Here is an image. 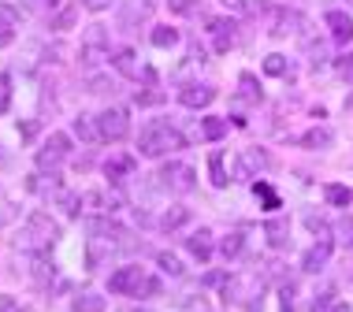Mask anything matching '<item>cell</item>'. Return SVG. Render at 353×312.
I'll list each match as a JSON object with an SVG mask.
<instances>
[{"label":"cell","instance_id":"1","mask_svg":"<svg viewBox=\"0 0 353 312\" xmlns=\"http://www.w3.org/2000/svg\"><path fill=\"white\" fill-rule=\"evenodd\" d=\"M138 149H141V156H171V153H179V149H186V138L179 134L171 123L164 119H152L141 127V134H138Z\"/></svg>","mask_w":353,"mask_h":312},{"label":"cell","instance_id":"2","mask_svg":"<svg viewBox=\"0 0 353 312\" xmlns=\"http://www.w3.org/2000/svg\"><path fill=\"white\" fill-rule=\"evenodd\" d=\"M60 242V223L52 220V216H45V212H30V220H26V227H23V234H19V253H49L52 245Z\"/></svg>","mask_w":353,"mask_h":312},{"label":"cell","instance_id":"3","mask_svg":"<svg viewBox=\"0 0 353 312\" xmlns=\"http://www.w3.org/2000/svg\"><path fill=\"white\" fill-rule=\"evenodd\" d=\"M108 287H112V294H134V298H141V294H160V282L157 279H149L141 268H119V271H112V279H108Z\"/></svg>","mask_w":353,"mask_h":312},{"label":"cell","instance_id":"4","mask_svg":"<svg viewBox=\"0 0 353 312\" xmlns=\"http://www.w3.org/2000/svg\"><path fill=\"white\" fill-rule=\"evenodd\" d=\"M108 49H112V37H108V26H101V23H93V26H85L82 30V49H79V56H82V63H101L104 56H108Z\"/></svg>","mask_w":353,"mask_h":312},{"label":"cell","instance_id":"5","mask_svg":"<svg viewBox=\"0 0 353 312\" xmlns=\"http://www.w3.org/2000/svg\"><path fill=\"white\" fill-rule=\"evenodd\" d=\"M68 156H71V138L60 134V130H52V134L41 141V149H37V167H41V171H56Z\"/></svg>","mask_w":353,"mask_h":312},{"label":"cell","instance_id":"6","mask_svg":"<svg viewBox=\"0 0 353 312\" xmlns=\"http://www.w3.org/2000/svg\"><path fill=\"white\" fill-rule=\"evenodd\" d=\"M160 186L164 190H171V194H190L197 186V175H194V167L190 164H183V160H168L164 167H160Z\"/></svg>","mask_w":353,"mask_h":312},{"label":"cell","instance_id":"7","mask_svg":"<svg viewBox=\"0 0 353 312\" xmlns=\"http://www.w3.org/2000/svg\"><path fill=\"white\" fill-rule=\"evenodd\" d=\"M149 19H152V0H119V8H116L119 30L134 34V30H141V23H149Z\"/></svg>","mask_w":353,"mask_h":312},{"label":"cell","instance_id":"8","mask_svg":"<svg viewBox=\"0 0 353 312\" xmlns=\"http://www.w3.org/2000/svg\"><path fill=\"white\" fill-rule=\"evenodd\" d=\"M97 134L101 141H123L130 134V116L123 108H104L97 116Z\"/></svg>","mask_w":353,"mask_h":312},{"label":"cell","instance_id":"9","mask_svg":"<svg viewBox=\"0 0 353 312\" xmlns=\"http://www.w3.org/2000/svg\"><path fill=\"white\" fill-rule=\"evenodd\" d=\"M268 167H272L268 153H261V149H242V156H238V164H234V175L238 178H250V175L268 171Z\"/></svg>","mask_w":353,"mask_h":312},{"label":"cell","instance_id":"10","mask_svg":"<svg viewBox=\"0 0 353 312\" xmlns=\"http://www.w3.org/2000/svg\"><path fill=\"white\" fill-rule=\"evenodd\" d=\"M238 26H234V19H208V37H212V49L216 52H231V45H234V34Z\"/></svg>","mask_w":353,"mask_h":312},{"label":"cell","instance_id":"11","mask_svg":"<svg viewBox=\"0 0 353 312\" xmlns=\"http://www.w3.org/2000/svg\"><path fill=\"white\" fill-rule=\"evenodd\" d=\"M298 26H305L301 12H290V8H275V19H272V26H268V34H272V37H290V34H298Z\"/></svg>","mask_w":353,"mask_h":312},{"label":"cell","instance_id":"12","mask_svg":"<svg viewBox=\"0 0 353 312\" xmlns=\"http://www.w3.org/2000/svg\"><path fill=\"white\" fill-rule=\"evenodd\" d=\"M212 101H216V90L201 86V82H190V86L179 90V104H183V108H208Z\"/></svg>","mask_w":353,"mask_h":312},{"label":"cell","instance_id":"13","mask_svg":"<svg viewBox=\"0 0 353 312\" xmlns=\"http://www.w3.org/2000/svg\"><path fill=\"white\" fill-rule=\"evenodd\" d=\"M112 67H116L119 74H127V79H149V71L138 63L134 49H119V52H112Z\"/></svg>","mask_w":353,"mask_h":312},{"label":"cell","instance_id":"14","mask_svg":"<svg viewBox=\"0 0 353 312\" xmlns=\"http://www.w3.org/2000/svg\"><path fill=\"white\" fill-rule=\"evenodd\" d=\"M327 30H331V41L350 45V41H353V19L335 8V12H327Z\"/></svg>","mask_w":353,"mask_h":312},{"label":"cell","instance_id":"15","mask_svg":"<svg viewBox=\"0 0 353 312\" xmlns=\"http://www.w3.org/2000/svg\"><path fill=\"white\" fill-rule=\"evenodd\" d=\"M264 238H268L272 249H286V245H290V220H283V216L268 220L264 223Z\"/></svg>","mask_w":353,"mask_h":312},{"label":"cell","instance_id":"16","mask_svg":"<svg viewBox=\"0 0 353 312\" xmlns=\"http://www.w3.org/2000/svg\"><path fill=\"white\" fill-rule=\"evenodd\" d=\"M331 249H335V242H331V238H320L316 245H312V249L309 253H305V260H301V268L305 271H320L323 268V264H327L331 260Z\"/></svg>","mask_w":353,"mask_h":312},{"label":"cell","instance_id":"17","mask_svg":"<svg viewBox=\"0 0 353 312\" xmlns=\"http://www.w3.org/2000/svg\"><path fill=\"white\" fill-rule=\"evenodd\" d=\"M15 30H19V12L12 4H0V49L15 41Z\"/></svg>","mask_w":353,"mask_h":312},{"label":"cell","instance_id":"18","mask_svg":"<svg viewBox=\"0 0 353 312\" xmlns=\"http://www.w3.org/2000/svg\"><path fill=\"white\" fill-rule=\"evenodd\" d=\"M186 249L205 264L208 257H212V231H205V227H201V231H194V234L186 238Z\"/></svg>","mask_w":353,"mask_h":312},{"label":"cell","instance_id":"19","mask_svg":"<svg viewBox=\"0 0 353 312\" xmlns=\"http://www.w3.org/2000/svg\"><path fill=\"white\" fill-rule=\"evenodd\" d=\"M130 171H134V156H116V160H108V164H104V175H108L112 183H123Z\"/></svg>","mask_w":353,"mask_h":312},{"label":"cell","instance_id":"20","mask_svg":"<svg viewBox=\"0 0 353 312\" xmlns=\"http://www.w3.org/2000/svg\"><path fill=\"white\" fill-rule=\"evenodd\" d=\"M190 220V208H183V205H171L164 216H160V231H179Z\"/></svg>","mask_w":353,"mask_h":312},{"label":"cell","instance_id":"21","mask_svg":"<svg viewBox=\"0 0 353 312\" xmlns=\"http://www.w3.org/2000/svg\"><path fill=\"white\" fill-rule=\"evenodd\" d=\"M331 141H335V134H331L327 127H312L309 134H301V145L305 149H327Z\"/></svg>","mask_w":353,"mask_h":312},{"label":"cell","instance_id":"22","mask_svg":"<svg viewBox=\"0 0 353 312\" xmlns=\"http://www.w3.org/2000/svg\"><path fill=\"white\" fill-rule=\"evenodd\" d=\"M227 130H231V123H227V119H216V116L201 119V138H205V141H219Z\"/></svg>","mask_w":353,"mask_h":312},{"label":"cell","instance_id":"23","mask_svg":"<svg viewBox=\"0 0 353 312\" xmlns=\"http://www.w3.org/2000/svg\"><path fill=\"white\" fill-rule=\"evenodd\" d=\"M323 197H327V205H335V208H350V201H353V190H350V186L331 183V186H323Z\"/></svg>","mask_w":353,"mask_h":312},{"label":"cell","instance_id":"24","mask_svg":"<svg viewBox=\"0 0 353 312\" xmlns=\"http://www.w3.org/2000/svg\"><path fill=\"white\" fill-rule=\"evenodd\" d=\"M208 175H212V186H219V190H223L227 183H234V178L223 171V153H212V156H208Z\"/></svg>","mask_w":353,"mask_h":312},{"label":"cell","instance_id":"25","mask_svg":"<svg viewBox=\"0 0 353 312\" xmlns=\"http://www.w3.org/2000/svg\"><path fill=\"white\" fill-rule=\"evenodd\" d=\"M264 74H275V79H290V60L286 56H279V52H272L268 60H264Z\"/></svg>","mask_w":353,"mask_h":312},{"label":"cell","instance_id":"26","mask_svg":"<svg viewBox=\"0 0 353 312\" xmlns=\"http://www.w3.org/2000/svg\"><path fill=\"white\" fill-rule=\"evenodd\" d=\"M238 97L250 101V104H261V90H256V79H253L250 71H245L242 79H238Z\"/></svg>","mask_w":353,"mask_h":312},{"label":"cell","instance_id":"27","mask_svg":"<svg viewBox=\"0 0 353 312\" xmlns=\"http://www.w3.org/2000/svg\"><path fill=\"white\" fill-rule=\"evenodd\" d=\"M312 312H353V309L346 305V301H339V298L327 290V294H320V298H316V305H312Z\"/></svg>","mask_w":353,"mask_h":312},{"label":"cell","instance_id":"28","mask_svg":"<svg viewBox=\"0 0 353 312\" xmlns=\"http://www.w3.org/2000/svg\"><path fill=\"white\" fill-rule=\"evenodd\" d=\"M74 134H79L82 141H101V134H97V119L79 116V119H74Z\"/></svg>","mask_w":353,"mask_h":312},{"label":"cell","instance_id":"29","mask_svg":"<svg viewBox=\"0 0 353 312\" xmlns=\"http://www.w3.org/2000/svg\"><path fill=\"white\" fill-rule=\"evenodd\" d=\"M152 45H157V49H171V45H179V30H175V26H157V30H152Z\"/></svg>","mask_w":353,"mask_h":312},{"label":"cell","instance_id":"30","mask_svg":"<svg viewBox=\"0 0 353 312\" xmlns=\"http://www.w3.org/2000/svg\"><path fill=\"white\" fill-rule=\"evenodd\" d=\"M253 194H256V201H264V208H283L279 194H275L268 183H253Z\"/></svg>","mask_w":353,"mask_h":312},{"label":"cell","instance_id":"31","mask_svg":"<svg viewBox=\"0 0 353 312\" xmlns=\"http://www.w3.org/2000/svg\"><path fill=\"white\" fill-rule=\"evenodd\" d=\"M74 312H104V298L101 294H79L74 298Z\"/></svg>","mask_w":353,"mask_h":312},{"label":"cell","instance_id":"32","mask_svg":"<svg viewBox=\"0 0 353 312\" xmlns=\"http://www.w3.org/2000/svg\"><path fill=\"white\" fill-rule=\"evenodd\" d=\"M74 19H79V8H63V12H56V19H52V30H71Z\"/></svg>","mask_w":353,"mask_h":312},{"label":"cell","instance_id":"33","mask_svg":"<svg viewBox=\"0 0 353 312\" xmlns=\"http://www.w3.org/2000/svg\"><path fill=\"white\" fill-rule=\"evenodd\" d=\"M242 238H245L242 231H234V234H227V238H223V257H227V260L242 253Z\"/></svg>","mask_w":353,"mask_h":312},{"label":"cell","instance_id":"34","mask_svg":"<svg viewBox=\"0 0 353 312\" xmlns=\"http://www.w3.org/2000/svg\"><path fill=\"white\" fill-rule=\"evenodd\" d=\"M8 104H12V74L0 71V116L8 112Z\"/></svg>","mask_w":353,"mask_h":312},{"label":"cell","instance_id":"35","mask_svg":"<svg viewBox=\"0 0 353 312\" xmlns=\"http://www.w3.org/2000/svg\"><path fill=\"white\" fill-rule=\"evenodd\" d=\"M160 268H164L168 271V275H183V264H179V257H175V253H160Z\"/></svg>","mask_w":353,"mask_h":312},{"label":"cell","instance_id":"36","mask_svg":"<svg viewBox=\"0 0 353 312\" xmlns=\"http://www.w3.org/2000/svg\"><path fill=\"white\" fill-rule=\"evenodd\" d=\"M305 223H309L312 234H320V238H331V227L323 223V220H316V216H305Z\"/></svg>","mask_w":353,"mask_h":312},{"label":"cell","instance_id":"37","mask_svg":"<svg viewBox=\"0 0 353 312\" xmlns=\"http://www.w3.org/2000/svg\"><path fill=\"white\" fill-rule=\"evenodd\" d=\"M23 8L26 12H52L56 0H23Z\"/></svg>","mask_w":353,"mask_h":312},{"label":"cell","instance_id":"38","mask_svg":"<svg viewBox=\"0 0 353 312\" xmlns=\"http://www.w3.org/2000/svg\"><path fill=\"white\" fill-rule=\"evenodd\" d=\"M339 74H342V79H350V82H353V52H350V56H342V60H339Z\"/></svg>","mask_w":353,"mask_h":312},{"label":"cell","instance_id":"39","mask_svg":"<svg viewBox=\"0 0 353 312\" xmlns=\"http://www.w3.org/2000/svg\"><path fill=\"white\" fill-rule=\"evenodd\" d=\"M0 312H26L23 305H19L15 298H8V294H0Z\"/></svg>","mask_w":353,"mask_h":312},{"label":"cell","instance_id":"40","mask_svg":"<svg viewBox=\"0 0 353 312\" xmlns=\"http://www.w3.org/2000/svg\"><path fill=\"white\" fill-rule=\"evenodd\" d=\"M85 12H104V8H112V0H79Z\"/></svg>","mask_w":353,"mask_h":312},{"label":"cell","instance_id":"41","mask_svg":"<svg viewBox=\"0 0 353 312\" xmlns=\"http://www.w3.org/2000/svg\"><path fill=\"white\" fill-rule=\"evenodd\" d=\"M108 90H112L108 79H101V74H97V79H90V93H108Z\"/></svg>","mask_w":353,"mask_h":312},{"label":"cell","instance_id":"42","mask_svg":"<svg viewBox=\"0 0 353 312\" xmlns=\"http://www.w3.org/2000/svg\"><path fill=\"white\" fill-rule=\"evenodd\" d=\"M171 4V12H179V15H190L194 12V4H190V0H168Z\"/></svg>","mask_w":353,"mask_h":312},{"label":"cell","instance_id":"43","mask_svg":"<svg viewBox=\"0 0 353 312\" xmlns=\"http://www.w3.org/2000/svg\"><path fill=\"white\" fill-rule=\"evenodd\" d=\"M294 309V282H286L283 287V312H290Z\"/></svg>","mask_w":353,"mask_h":312},{"label":"cell","instance_id":"44","mask_svg":"<svg viewBox=\"0 0 353 312\" xmlns=\"http://www.w3.org/2000/svg\"><path fill=\"white\" fill-rule=\"evenodd\" d=\"M19 134H23V138H34L37 134V123L30 119V123H19Z\"/></svg>","mask_w":353,"mask_h":312},{"label":"cell","instance_id":"45","mask_svg":"<svg viewBox=\"0 0 353 312\" xmlns=\"http://www.w3.org/2000/svg\"><path fill=\"white\" fill-rule=\"evenodd\" d=\"M223 4H227V8H231V12H238V15H242V12H245V0H223Z\"/></svg>","mask_w":353,"mask_h":312},{"label":"cell","instance_id":"46","mask_svg":"<svg viewBox=\"0 0 353 312\" xmlns=\"http://www.w3.org/2000/svg\"><path fill=\"white\" fill-rule=\"evenodd\" d=\"M130 312H152V309H130Z\"/></svg>","mask_w":353,"mask_h":312},{"label":"cell","instance_id":"47","mask_svg":"<svg viewBox=\"0 0 353 312\" xmlns=\"http://www.w3.org/2000/svg\"><path fill=\"white\" fill-rule=\"evenodd\" d=\"M56 4H60V0H56Z\"/></svg>","mask_w":353,"mask_h":312}]
</instances>
